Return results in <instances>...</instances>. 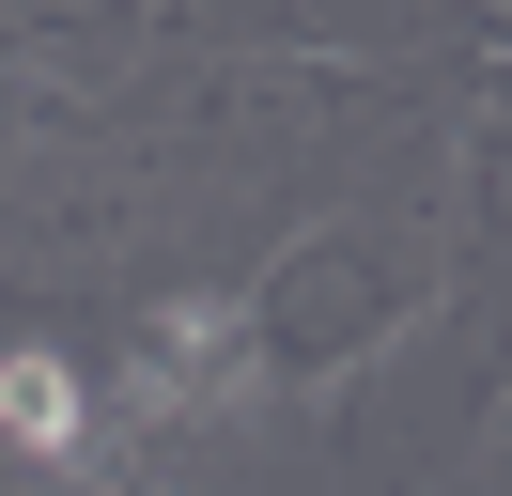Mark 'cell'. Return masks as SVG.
<instances>
[{
    "label": "cell",
    "mask_w": 512,
    "mask_h": 496,
    "mask_svg": "<svg viewBox=\"0 0 512 496\" xmlns=\"http://www.w3.org/2000/svg\"><path fill=\"white\" fill-rule=\"evenodd\" d=\"M249 388H264V357H249V310L233 295H187V310L140 326V403L156 419H233Z\"/></svg>",
    "instance_id": "6da1fadb"
},
{
    "label": "cell",
    "mask_w": 512,
    "mask_h": 496,
    "mask_svg": "<svg viewBox=\"0 0 512 496\" xmlns=\"http://www.w3.org/2000/svg\"><path fill=\"white\" fill-rule=\"evenodd\" d=\"M0 450H32V465H78L94 450V372L78 357H0Z\"/></svg>",
    "instance_id": "7a4b0ae2"
}]
</instances>
